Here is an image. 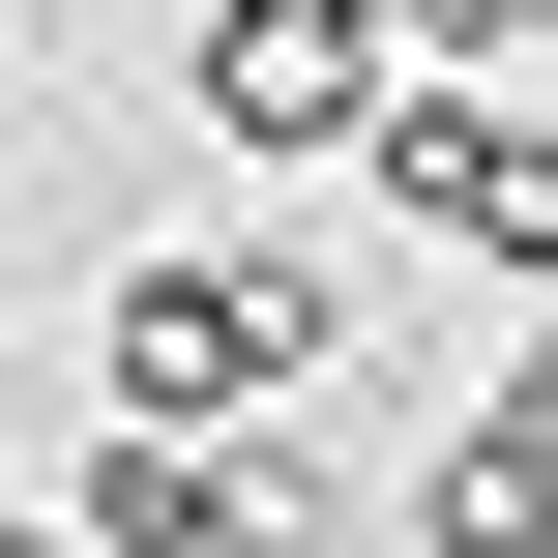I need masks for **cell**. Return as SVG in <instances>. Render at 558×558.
Here are the masks:
<instances>
[{"mask_svg": "<svg viewBox=\"0 0 558 558\" xmlns=\"http://www.w3.org/2000/svg\"><path fill=\"white\" fill-rule=\"evenodd\" d=\"M324 353H353V265L324 235H147L88 294V412H294Z\"/></svg>", "mask_w": 558, "mask_h": 558, "instance_id": "6da1fadb", "label": "cell"}, {"mask_svg": "<svg viewBox=\"0 0 558 558\" xmlns=\"http://www.w3.org/2000/svg\"><path fill=\"white\" fill-rule=\"evenodd\" d=\"M383 88H412V0H206V29H177V118H206L235 177H353Z\"/></svg>", "mask_w": 558, "mask_h": 558, "instance_id": "7a4b0ae2", "label": "cell"}, {"mask_svg": "<svg viewBox=\"0 0 558 558\" xmlns=\"http://www.w3.org/2000/svg\"><path fill=\"white\" fill-rule=\"evenodd\" d=\"M59 530L88 558H324V471L265 412H88L59 441Z\"/></svg>", "mask_w": 558, "mask_h": 558, "instance_id": "3957f363", "label": "cell"}, {"mask_svg": "<svg viewBox=\"0 0 558 558\" xmlns=\"http://www.w3.org/2000/svg\"><path fill=\"white\" fill-rule=\"evenodd\" d=\"M353 177H383V206H412L441 265H500V294H558V118H530V88H471V59H412Z\"/></svg>", "mask_w": 558, "mask_h": 558, "instance_id": "277c9868", "label": "cell"}, {"mask_svg": "<svg viewBox=\"0 0 558 558\" xmlns=\"http://www.w3.org/2000/svg\"><path fill=\"white\" fill-rule=\"evenodd\" d=\"M412 558H558V412H530V383H471V412H441V471H412Z\"/></svg>", "mask_w": 558, "mask_h": 558, "instance_id": "5b68a950", "label": "cell"}, {"mask_svg": "<svg viewBox=\"0 0 558 558\" xmlns=\"http://www.w3.org/2000/svg\"><path fill=\"white\" fill-rule=\"evenodd\" d=\"M500 383H530V412H558V294H530V353H500Z\"/></svg>", "mask_w": 558, "mask_h": 558, "instance_id": "8992f818", "label": "cell"}]
</instances>
